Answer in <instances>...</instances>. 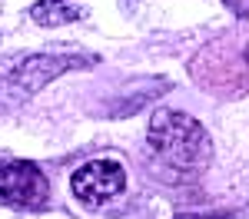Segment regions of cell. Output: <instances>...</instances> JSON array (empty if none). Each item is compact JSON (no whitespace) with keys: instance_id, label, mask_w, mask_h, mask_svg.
<instances>
[{"instance_id":"obj_1","label":"cell","mask_w":249,"mask_h":219,"mask_svg":"<svg viewBox=\"0 0 249 219\" xmlns=\"http://www.w3.org/2000/svg\"><path fill=\"white\" fill-rule=\"evenodd\" d=\"M146 136L156 156L179 173H199L213 159V139L206 126L179 110H156Z\"/></svg>"},{"instance_id":"obj_2","label":"cell","mask_w":249,"mask_h":219,"mask_svg":"<svg viewBox=\"0 0 249 219\" xmlns=\"http://www.w3.org/2000/svg\"><path fill=\"white\" fill-rule=\"evenodd\" d=\"M80 67V60H67V57H14L7 63H0V106L14 110L23 100H30L37 90H43L50 80H57L60 73Z\"/></svg>"},{"instance_id":"obj_3","label":"cell","mask_w":249,"mask_h":219,"mask_svg":"<svg viewBox=\"0 0 249 219\" xmlns=\"http://www.w3.org/2000/svg\"><path fill=\"white\" fill-rule=\"evenodd\" d=\"M50 199V183L37 163L0 156V202L14 209H43Z\"/></svg>"},{"instance_id":"obj_4","label":"cell","mask_w":249,"mask_h":219,"mask_svg":"<svg viewBox=\"0 0 249 219\" xmlns=\"http://www.w3.org/2000/svg\"><path fill=\"white\" fill-rule=\"evenodd\" d=\"M70 189L83 206H107L126 189V173L116 159H90L70 176Z\"/></svg>"},{"instance_id":"obj_5","label":"cell","mask_w":249,"mask_h":219,"mask_svg":"<svg viewBox=\"0 0 249 219\" xmlns=\"http://www.w3.org/2000/svg\"><path fill=\"white\" fill-rule=\"evenodd\" d=\"M87 14V7L80 0H37L30 7V20L40 27H63V23H73Z\"/></svg>"}]
</instances>
